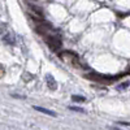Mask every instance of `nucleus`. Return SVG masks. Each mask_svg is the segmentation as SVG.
Masks as SVG:
<instances>
[{
	"label": "nucleus",
	"mask_w": 130,
	"mask_h": 130,
	"mask_svg": "<svg viewBox=\"0 0 130 130\" xmlns=\"http://www.w3.org/2000/svg\"><path fill=\"white\" fill-rule=\"evenodd\" d=\"M46 79H47V86L50 87V90L55 91V90L57 89V83H56L55 78H53L52 75H47V77H46Z\"/></svg>",
	"instance_id": "3"
},
{
	"label": "nucleus",
	"mask_w": 130,
	"mask_h": 130,
	"mask_svg": "<svg viewBox=\"0 0 130 130\" xmlns=\"http://www.w3.org/2000/svg\"><path fill=\"white\" fill-rule=\"evenodd\" d=\"M70 111H77V112H83V109H81V108H75V107H69Z\"/></svg>",
	"instance_id": "6"
},
{
	"label": "nucleus",
	"mask_w": 130,
	"mask_h": 130,
	"mask_svg": "<svg viewBox=\"0 0 130 130\" xmlns=\"http://www.w3.org/2000/svg\"><path fill=\"white\" fill-rule=\"evenodd\" d=\"M121 77L122 75H105V74H99L95 72L85 74V78H87L92 82H96V83H100V85H112Z\"/></svg>",
	"instance_id": "1"
},
{
	"label": "nucleus",
	"mask_w": 130,
	"mask_h": 130,
	"mask_svg": "<svg viewBox=\"0 0 130 130\" xmlns=\"http://www.w3.org/2000/svg\"><path fill=\"white\" fill-rule=\"evenodd\" d=\"M46 42H47V46H48L52 51H55V52L59 51V50L61 48V46H62L61 39L57 38V37H47Z\"/></svg>",
	"instance_id": "2"
},
{
	"label": "nucleus",
	"mask_w": 130,
	"mask_h": 130,
	"mask_svg": "<svg viewBox=\"0 0 130 130\" xmlns=\"http://www.w3.org/2000/svg\"><path fill=\"white\" fill-rule=\"evenodd\" d=\"M34 109H35V111H39V112H42V113H44V115H50V116H53V117L56 116V113H55V112H52V111H48V109H46V108H43V107H38V105H34Z\"/></svg>",
	"instance_id": "4"
},
{
	"label": "nucleus",
	"mask_w": 130,
	"mask_h": 130,
	"mask_svg": "<svg viewBox=\"0 0 130 130\" xmlns=\"http://www.w3.org/2000/svg\"><path fill=\"white\" fill-rule=\"evenodd\" d=\"M72 100L75 102V103H83L86 100V98L85 96H79V95H73L72 96Z\"/></svg>",
	"instance_id": "5"
},
{
	"label": "nucleus",
	"mask_w": 130,
	"mask_h": 130,
	"mask_svg": "<svg viewBox=\"0 0 130 130\" xmlns=\"http://www.w3.org/2000/svg\"><path fill=\"white\" fill-rule=\"evenodd\" d=\"M4 68H3V65L2 64H0V77H3V75H4Z\"/></svg>",
	"instance_id": "7"
}]
</instances>
